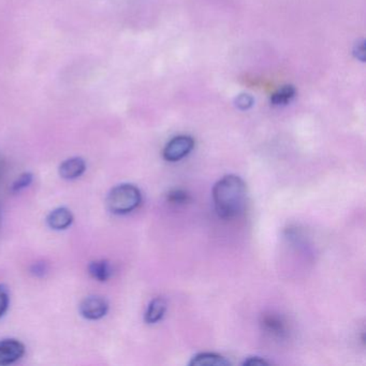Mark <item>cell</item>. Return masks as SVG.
Returning a JSON list of instances; mask_svg holds the SVG:
<instances>
[{
	"mask_svg": "<svg viewBox=\"0 0 366 366\" xmlns=\"http://www.w3.org/2000/svg\"><path fill=\"white\" fill-rule=\"evenodd\" d=\"M33 179L34 177L31 173H24V174L21 175V177L14 182V185H12V192H20L21 190L29 187V186L33 183Z\"/></svg>",
	"mask_w": 366,
	"mask_h": 366,
	"instance_id": "4fadbf2b",
	"label": "cell"
},
{
	"mask_svg": "<svg viewBox=\"0 0 366 366\" xmlns=\"http://www.w3.org/2000/svg\"><path fill=\"white\" fill-rule=\"evenodd\" d=\"M142 201L140 189L132 184H122L111 190L107 204L111 213L126 215L138 209Z\"/></svg>",
	"mask_w": 366,
	"mask_h": 366,
	"instance_id": "7a4b0ae2",
	"label": "cell"
},
{
	"mask_svg": "<svg viewBox=\"0 0 366 366\" xmlns=\"http://www.w3.org/2000/svg\"><path fill=\"white\" fill-rule=\"evenodd\" d=\"M4 172H5V160L0 158V179H3Z\"/></svg>",
	"mask_w": 366,
	"mask_h": 366,
	"instance_id": "d6986e66",
	"label": "cell"
},
{
	"mask_svg": "<svg viewBox=\"0 0 366 366\" xmlns=\"http://www.w3.org/2000/svg\"><path fill=\"white\" fill-rule=\"evenodd\" d=\"M269 361L260 357H249L243 362V365H267Z\"/></svg>",
	"mask_w": 366,
	"mask_h": 366,
	"instance_id": "e0dca14e",
	"label": "cell"
},
{
	"mask_svg": "<svg viewBox=\"0 0 366 366\" xmlns=\"http://www.w3.org/2000/svg\"><path fill=\"white\" fill-rule=\"evenodd\" d=\"M234 104L237 109H239V110L242 111H245L252 108V104H254V99H252V96L243 94V95L237 96Z\"/></svg>",
	"mask_w": 366,
	"mask_h": 366,
	"instance_id": "2e32d148",
	"label": "cell"
},
{
	"mask_svg": "<svg viewBox=\"0 0 366 366\" xmlns=\"http://www.w3.org/2000/svg\"><path fill=\"white\" fill-rule=\"evenodd\" d=\"M86 170L85 160L81 157H72L65 160L59 167V175L64 179L72 181L82 177L83 173Z\"/></svg>",
	"mask_w": 366,
	"mask_h": 366,
	"instance_id": "8992f818",
	"label": "cell"
},
{
	"mask_svg": "<svg viewBox=\"0 0 366 366\" xmlns=\"http://www.w3.org/2000/svg\"><path fill=\"white\" fill-rule=\"evenodd\" d=\"M10 295L9 291L4 285H0V318L7 312L9 307Z\"/></svg>",
	"mask_w": 366,
	"mask_h": 366,
	"instance_id": "5bb4252c",
	"label": "cell"
},
{
	"mask_svg": "<svg viewBox=\"0 0 366 366\" xmlns=\"http://www.w3.org/2000/svg\"><path fill=\"white\" fill-rule=\"evenodd\" d=\"M46 222L50 228L54 229V230H66L71 226L72 222H74V215H72L71 211L66 207H59L49 214Z\"/></svg>",
	"mask_w": 366,
	"mask_h": 366,
	"instance_id": "52a82bcc",
	"label": "cell"
},
{
	"mask_svg": "<svg viewBox=\"0 0 366 366\" xmlns=\"http://www.w3.org/2000/svg\"><path fill=\"white\" fill-rule=\"evenodd\" d=\"M194 141L192 137L179 136L173 138L164 149V158L167 162H177L192 153Z\"/></svg>",
	"mask_w": 366,
	"mask_h": 366,
	"instance_id": "3957f363",
	"label": "cell"
},
{
	"mask_svg": "<svg viewBox=\"0 0 366 366\" xmlns=\"http://www.w3.org/2000/svg\"><path fill=\"white\" fill-rule=\"evenodd\" d=\"M263 325L269 332H273V333L280 334L284 332V325H282V320H280L277 317H265L263 319Z\"/></svg>",
	"mask_w": 366,
	"mask_h": 366,
	"instance_id": "7c38bea8",
	"label": "cell"
},
{
	"mask_svg": "<svg viewBox=\"0 0 366 366\" xmlns=\"http://www.w3.org/2000/svg\"><path fill=\"white\" fill-rule=\"evenodd\" d=\"M25 355V346L20 340L8 338L0 340V365L16 363Z\"/></svg>",
	"mask_w": 366,
	"mask_h": 366,
	"instance_id": "277c9868",
	"label": "cell"
},
{
	"mask_svg": "<svg viewBox=\"0 0 366 366\" xmlns=\"http://www.w3.org/2000/svg\"><path fill=\"white\" fill-rule=\"evenodd\" d=\"M167 312V301L164 297H155L153 301L149 303L145 312V321L149 325L157 323L158 321L164 318Z\"/></svg>",
	"mask_w": 366,
	"mask_h": 366,
	"instance_id": "9c48e42d",
	"label": "cell"
},
{
	"mask_svg": "<svg viewBox=\"0 0 366 366\" xmlns=\"http://www.w3.org/2000/svg\"><path fill=\"white\" fill-rule=\"evenodd\" d=\"M295 93L297 92H295V87L291 85L282 86L272 95L271 104L275 107L286 106L295 98Z\"/></svg>",
	"mask_w": 366,
	"mask_h": 366,
	"instance_id": "8fae6325",
	"label": "cell"
},
{
	"mask_svg": "<svg viewBox=\"0 0 366 366\" xmlns=\"http://www.w3.org/2000/svg\"><path fill=\"white\" fill-rule=\"evenodd\" d=\"M46 264H44V263H36V264L34 265V269L31 272H33L35 275H44V274L46 273Z\"/></svg>",
	"mask_w": 366,
	"mask_h": 366,
	"instance_id": "ac0fdd59",
	"label": "cell"
},
{
	"mask_svg": "<svg viewBox=\"0 0 366 366\" xmlns=\"http://www.w3.org/2000/svg\"><path fill=\"white\" fill-rule=\"evenodd\" d=\"M108 310V302L100 297H86L80 305L81 315L89 320H99L104 318Z\"/></svg>",
	"mask_w": 366,
	"mask_h": 366,
	"instance_id": "5b68a950",
	"label": "cell"
},
{
	"mask_svg": "<svg viewBox=\"0 0 366 366\" xmlns=\"http://www.w3.org/2000/svg\"><path fill=\"white\" fill-rule=\"evenodd\" d=\"M89 273L98 282H108L112 276V267L108 260H97L89 265Z\"/></svg>",
	"mask_w": 366,
	"mask_h": 366,
	"instance_id": "30bf717a",
	"label": "cell"
},
{
	"mask_svg": "<svg viewBox=\"0 0 366 366\" xmlns=\"http://www.w3.org/2000/svg\"><path fill=\"white\" fill-rule=\"evenodd\" d=\"M190 200L189 194L181 189L173 190L168 194V201L175 204H184Z\"/></svg>",
	"mask_w": 366,
	"mask_h": 366,
	"instance_id": "9a60e30c",
	"label": "cell"
},
{
	"mask_svg": "<svg viewBox=\"0 0 366 366\" xmlns=\"http://www.w3.org/2000/svg\"><path fill=\"white\" fill-rule=\"evenodd\" d=\"M213 201L219 217L224 219L237 217L243 213L247 201L245 182L237 175H226L214 185Z\"/></svg>",
	"mask_w": 366,
	"mask_h": 366,
	"instance_id": "6da1fadb",
	"label": "cell"
},
{
	"mask_svg": "<svg viewBox=\"0 0 366 366\" xmlns=\"http://www.w3.org/2000/svg\"><path fill=\"white\" fill-rule=\"evenodd\" d=\"M192 366H227L231 362L224 355L214 352H201L194 355L189 362Z\"/></svg>",
	"mask_w": 366,
	"mask_h": 366,
	"instance_id": "ba28073f",
	"label": "cell"
}]
</instances>
